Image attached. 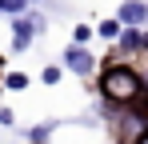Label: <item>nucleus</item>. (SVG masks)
<instances>
[{"mask_svg": "<svg viewBox=\"0 0 148 144\" xmlns=\"http://www.w3.org/2000/svg\"><path fill=\"white\" fill-rule=\"evenodd\" d=\"M96 88H100V100H104L108 108L148 112V104H144V92H148L144 72H140V68H132L128 60H112V64H104V68H100Z\"/></svg>", "mask_w": 148, "mask_h": 144, "instance_id": "nucleus-1", "label": "nucleus"}, {"mask_svg": "<svg viewBox=\"0 0 148 144\" xmlns=\"http://www.w3.org/2000/svg\"><path fill=\"white\" fill-rule=\"evenodd\" d=\"M48 20L40 16V12H20V16H12V52H24L32 40H36V32H44Z\"/></svg>", "mask_w": 148, "mask_h": 144, "instance_id": "nucleus-2", "label": "nucleus"}, {"mask_svg": "<svg viewBox=\"0 0 148 144\" xmlns=\"http://www.w3.org/2000/svg\"><path fill=\"white\" fill-rule=\"evenodd\" d=\"M60 68L84 80V76H92V72H96V56L88 52V44H72V48H64V56H60Z\"/></svg>", "mask_w": 148, "mask_h": 144, "instance_id": "nucleus-3", "label": "nucleus"}, {"mask_svg": "<svg viewBox=\"0 0 148 144\" xmlns=\"http://www.w3.org/2000/svg\"><path fill=\"white\" fill-rule=\"evenodd\" d=\"M144 48H148V36H144V28H120V36L112 40V52H116V60L140 56Z\"/></svg>", "mask_w": 148, "mask_h": 144, "instance_id": "nucleus-4", "label": "nucleus"}, {"mask_svg": "<svg viewBox=\"0 0 148 144\" xmlns=\"http://www.w3.org/2000/svg\"><path fill=\"white\" fill-rule=\"evenodd\" d=\"M116 20H120L124 28H144L148 24V4L144 0H124L120 8H116Z\"/></svg>", "mask_w": 148, "mask_h": 144, "instance_id": "nucleus-5", "label": "nucleus"}, {"mask_svg": "<svg viewBox=\"0 0 148 144\" xmlns=\"http://www.w3.org/2000/svg\"><path fill=\"white\" fill-rule=\"evenodd\" d=\"M60 128V120H40V124H32V128H24V144H44Z\"/></svg>", "mask_w": 148, "mask_h": 144, "instance_id": "nucleus-6", "label": "nucleus"}, {"mask_svg": "<svg viewBox=\"0 0 148 144\" xmlns=\"http://www.w3.org/2000/svg\"><path fill=\"white\" fill-rule=\"evenodd\" d=\"M28 76L24 72H0V92H24Z\"/></svg>", "mask_w": 148, "mask_h": 144, "instance_id": "nucleus-7", "label": "nucleus"}, {"mask_svg": "<svg viewBox=\"0 0 148 144\" xmlns=\"http://www.w3.org/2000/svg\"><path fill=\"white\" fill-rule=\"evenodd\" d=\"M120 28H124V24L116 20V16H112V20H100L96 28H92V32H96V36H104V40H108V44H112V40H116V36H120Z\"/></svg>", "mask_w": 148, "mask_h": 144, "instance_id": "nucleus-8", "label": "nucleus"}, {"mask_svg": "<svg viewBox=\"0 0 148 144\" xmlns=\"http://www.w3.org/2000/svg\"><path fill=\"white\" fill-rule=\"evenodd\" d=\"M28 12V0H0V16H20Z\"/></svg>", "mask_w": 148, "mask_h": 144, "instance_id": "nucleus-9", "label": "nucleus"}, {"mask_svg": "<svg viewBox=\"0 0 148 144\" xmlns=\"http://www.w3.org/2000/svg\"><path fill=\"white\" fill-rule=\"evenodd\" d=\"M60 76H64V68H60V64H44V72H40V80H44L48 88H56V84H60Z\"/></svg>", "mask_w": 148, "mask_h": 144, "instance_id": "nucleus-10", "label": "nucleus"}, {"mask_svg": "<svg viewBox=\"0 0 148 144\" xmlns=\"http://www.w3.org/2000/svg\"><path fill=\"white\" fill-rule=\"evenodd\" d=\"M92 36H96V32H92V24H76V28H72V44H88Z\"/></svg>", "mask_w": 148, "mask_h": 144, "instance_id": "nucleus-11", "label": "nucleus"}, {"mask_svg": "<svg viewBox=\"0 0 148 144\" xmlns=\"http://www.w3.org/2000/svg\"><path fill=\"white\" fill-rule=\"evenodd\" d=\"M0 124H4V128H12V124H16V116H12V108H4V104H0Z\"/></svg>", "mask_w": 148, "mask_h": 144, "instance_id": "nucleus-12", "label": "nucleus"}, {"mask_svg": "<svg viewBox=\"0 0 148 144\" xmlns=\"http://www.w3.org/2000/svg\"><path fill=\"white\" fill-rule=\"evenodd\" d=\"M0 72H4V56H0Z\"/></svg>", "mask_w": 148, "mask_h": 144, "instance_id": "nucleus-13", "label": "nucleus"}, {"mask_svg": "<svg viewBox=\"0 0 148 144\" xmlns=\"http://www.w3.org/2000/svg\"><path fill=\"white\" fill-rule=\"evenodd\" d=\"M28 4H40V0H28Z\"/></svg>", "mask_w": 148, "mask_h": 144, "instance_id": "nucleus-14", "label": "nucleus"}]
</instances>
